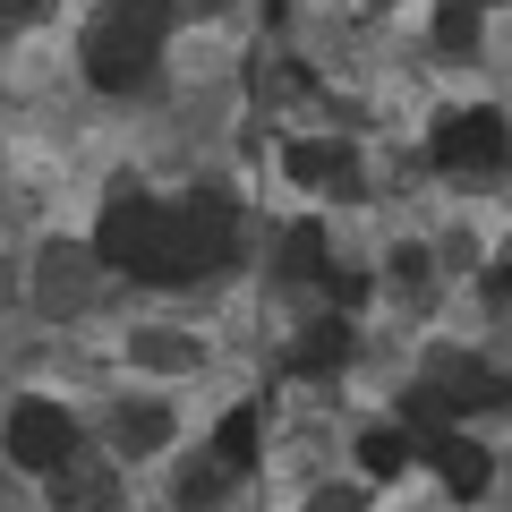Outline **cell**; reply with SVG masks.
Segmentation results:
<instances>
[{
  "label": "cell",
  "mask_w": 512,
  "mask_h": 512,
  "mask_svg": "<svg viewBox=\"0 0 512 512\" xmlns=\"http://www.w3.org/2000/svg\"><path fill=\"white\" fill-rule=\"evenodd\" d=\"M94 239H103V265H120V274H137V282H197V274H214L222 256H231L239 222H231L222 197H180V205L120 197Z\"/></svg>",
  "instance_id": "6da1fadb"
},
{
  "label": "cell",
  "mask_w": 512,
  "mask_h": 512,
  "mask_svg": "<svg viewBox=\"0 0 512 512\" xmlns=\"http://www.w3.org/2000/svg\"><path fill=\"white\" fill-rule=\"evenodd\" d=\"M154 60H163V26H154V18L103 9V18L86 26V77H94V86L128 94V86H146V77H154Z\"/></svg>",
  "instance_id": "7a4b0ae2"
},
{
  "label": "cell",
  "mask_w": 512,
  "mask_h": 512,
  "mask_svg": "<svg viewBox=\"0 0 512 512\" xmlns=\"http://www.w3.org/2000/svg\"><path fill=\"white\" fill-rule=\"evenodd\" d=\"M0 444H9L18 470H43V478H52V470H69V461H77V419H69L60 402H18Z\"/></svg>",
  "instance_id": "3957f363"
},
{
  "label": "cell",
  "mask_w": 512,
  "mask_h": 512,
  "mask_svg": "<svg viewBox=\"0 0 512 512\" xmlns=\"http://www.w3.org/2000/svg\"><path fill=\"white\" fill-rule=\"evenodd\" d=\"M504 163V111L470 103L436 128V171H495Z\"/></svg>",
  "instance_id": "277c9868"
},
{
  "label": "cell",
  "mask_w": 512,
  "mask_h": 512,
  "mask_svg": "<svg viewBox=\"0 0 512 512\" xmlns=\"http://www.w3.org/2000/svg\"><path fill=\"white\" fill-rule=\"evenodd\" d=\"M427 453H436V470H444V487H453L461 504H478V495L495 487V461H487V444H470V436H453V427H444V436L427 444Z\"/></svg>",
  "instance_id": "5b68a950"
},
{
  "label": "cell",
  "mask_w": 512,
  "mask_h": 512,
  "mask_svg": "<svg viewBox=\"0 0 512 512\" xmlns=\"http://www.w3.org/2000/svg\"><path fill=\"white\" fill-rule=\"evenodd\" d=\"M291 367H299V376H333V367H350V316H342V308H333V316H316V325L299 333Z\"/></svg>",
  "instance_id": "8992f818"
},
{
  "label": "cell",
  "mask_w": 512,
  "mask_h": 512,
  "mask_svg": "<svg viewBox=\"0 0 512 512\" xmlns=\"http://www.w3.org/2000/svg\"><path fill=\"white\" fill-rule=\"evenodd\" d=\"M402 461H410V436H402V427H367V436H359V470H367V478H393Z\"/></svg>",
  "instance_id": "52a82bcc"
},
{
  "label": "cell",
  "mask_w": 512,
  "mask_h": 512,
  "mask_svg": "<svg viewBox=\"0 0 512 512\" xmlns=\"http://www.w3.org/2000/svg\"><path fill=\"white\" fill-rule=\"evenodd\" d=\"M214 461L222 470H248L256 461V410H231V419L214 427Z\"/></svg>",
  "instance_id": "ba28073f"
},
{
  "label": "cell",
  "mask_w": 512,
  "mask_h": 512,
  "mask_svg": "<svg viewBox=\"0 0 512 512\" xmlns=\"http://www.w3.org/2000/svg\"><path fill=\"white\" fill-rule=\"evenodd\" d=\"M282 163H291V180L308 188V180H342V171H350V154H342V146H291Z\"/></svg>",
  "instance_id": "9c48e42d"
},
{
  "label": "cell",
  "mask_w": 512,
  "mask_h": 512,
  "mask_svg": "<svg viewBox=\"0 0 512 512\" xmlns=\"http://www.w3.org/2000/svg\"><path fill=\"white\" fill-rule=\"evenodd\" d=\"M52 478H60V495H69L77 512H111V478L103 470H77L69 461V470H52Z\"/></svg>",
  "instance_id": "30bf717a"
},
{
  "label": "cell",
  "mask_w": 512,
  "mask_h": 512,
  "mask_svg": "<svg viewBox=\"0 0 512 512\" xmlns=\"http://www.w3.org/2000/svg\"><path fill=\"white\" fill-rule=\"evenodd\" d=\"M120 436H128V453H154V444L171 436V410H146V402L120 410Z\"/></svg>",
  "instance_id": "8fae6325"
},
{
  "label": "cell",
  "mask_w": 512,
  "mask_h": 512,
  "mask_svg": "<svg viewBox=\"0 0 512 512\" xmlns=\"http://www.w3.org/2000/svg\"><path fill=\"white\" fill-rule=\"evenodd\" d=\"M111 9H128V18H154V26H163V9H171V0H111Z\"/></svg>",
  "instance_id": "7c38bea8"
},
{
  "label": "cell",
  "mask_w": 512,
  "mask_h": 512,
  "mask_svg": "<svg viewBox=\"0 0 512 512\" xmlns=\"http://www.w3.org/2000/svg\"><path fill=\"white\" fill-rule=\"evenodd\" d=\"M0 18H43V0H0Z\"/></svg>",
  "instance_id": "4fadbf2b"
}]
</instances>
